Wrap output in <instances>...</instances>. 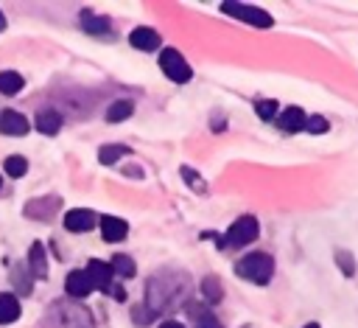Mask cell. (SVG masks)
I'll return each mask as SVG.
<instances>
[{
	"instance_id": "1",
	"label": "cell",
	"mask_w": 358,
	"mask_h": 328,
	"mask_svg": "<svg viewBox=\"0 0 358 328\" xmlns=\"http://www.w3.org/2000/svg\"><path fill=\"white\" fill-rule=\"evenodd\" d=\"M190 292V280L182 272H157L148 283H145V308L159 317L165 311H173Z\"/></svg>"
},
{
	"instance_id": "2",
	"label": "cell",
	"mask_w": 358,
	"mask_h": 328,
	"mask_svg": "<svg viewBox=\"0 0 358 328\" xmlns=\"http://www.w3.org/2000/svg\"><path fill=\"white\" fill-rule=\"evenodd\" d=\"M48 328H92V314L78 300H59L45 311Z\"/></svg>"
},
{
	"instance_id": "3",
	"label": "cell",
	"mask_w": 358,
	"mask_h": 328,
	"mask_svg": "<svg viewBox=\"0 0 358 328\" xmlns=\"http://www.w3.org/2000/svg\"><path fill=\"white\" fill-rule=\"evenodd\" d=\"M235 272L243 278V280H252V283H268L271 280V275H274V261H271V255H266V252H249L246 258H241L238 264H235Z\"/></svg>"
},
{
	"instance_id": "4",
	"label": "cell",
	"mask_w": 358,
	"mask_h": 328,
	"mask_svg": "<svg viewBox=\"0 0 358 328\" xmlns=\"http://www.w3.org/2000/svg\"><path fill=\"white\" fill-rule=\"evenodd\" d=\"M257 235H260V221H257L255 216H241V219H235V221L229 224L227 235H224L218 244H221V247H246V244H252Z\"/></svg>"
},
{
	"instance_id": "5",
	"label": "cell",
	"mask_w": 358,
	"mask_h": 328,
	"mask_svg": "<svg viewBox=\"0 0 358 328\" xmlns=\"http://www.w3.org/2000/svg\"><path fill=\"white\" fill-rule=\"evenodd\" d=\"M221 11L229 14V17H235V20L249 22V25H257V28H271L274 25V20H271L268 11H263L257 6H249V3H221Z\"/></svg>"
},
{
	"instance_id": "6",
	"label": "cell",
	"mask_w": 358,
	"mask_h": 328,
	"mask_svg": "<svg viewBox=\"0 0 358 328\" xmlns=\"http://www.w3.org/2000/svg\"><path fill=\"white\" fill-rule=\"evenodd\" d=\"M159 67H162V73H165L171 81H176V84H185V81H190V76H193L190 64L185 62V56H182L176 48H162V53H159Z\"/></svg>"
},
{
	"instance_id": "7",
	"label": "cell",
	"mask_w": 358,
	"mask_h": 328,
	"mask_svg": "<svg viewBox=\"0 0 358 328\" xmlns=\"http://www.w3.org/2000/svg\"><path fill=\"white\" fill-rule=\"evenodd\" d=\"M59 205H62V199L59 196H39V199H31L28 205H25V216L28 219H53L56 216V210H59Z\"/></svg>"
},
{
	"instance_id": "8",
	"label": "cell",
	"mask_w": 358,
	"mask_h": 328,
	"mask_svg": "<svg viewBox=\"0 0 358 328\" xmlns=\"http://www.w3.org/2000/svg\"><path fill=\"white\" fill-rule=\"evenodd\" d=\"M92 289H95V286H92L90 275H87V269H73V272L67 275V280H64V292L70 294V300H84Z\"/></svg>"
},
{
	"instance_id": "9",
	"label": "cell",
	"mask_w": 358,
	"mask_h": 328,
	"mask_svg": "<svg viewBox=\"0 0 358 328\" xmlns=\"http://www.w3.org/2000/svg\"><path fill=\"white\" fill-rule=\"evenodd\" d=\"M31 123L22 112H14V109H0V132L3 135H11V137H20V135H28Z\"/></svg>"
},
{
	"instance_id": "10",
	"label": "cell",
	"mask_w": 358,
	"mask_h": 328,
	"mask_svg": "<svg viewBox=\"0 0 358 328\" xmlns=\"http://www.w3.org/2000/svg\"><path fill=\"white\" fill-rule=\"evenodd\" d=\"M87 275H90V280H92V286H95V289L112 292V278H115V272H112V266H109L106 261L92 258V261L87 264Z\"/></svg>"
},
{
	"instance_id": "11",
	"label": "cell",
	"mask_w": 358,
	"mask_h": 328,
	"mask_svg": "<svg viewBox=\"0 0 358 328\" xmlns=\"http://www.w3.org/2000/svg\"><path fill=\"white\" fill-rule=\"evenodd\" d=\"M64 227L70 233H87L95 227V213L92 210H84V207H76V210H67L64 213Z\"/></svg>"
},
{
	"instance_id": "12",
	"label": "cell",
	"mask_w": 358,
	"mask_h": 328,
	"mask_svg": "<svg viewBox=\"0 0 358 328\" xmlns=\"http://www.w3.org/2000/svg\"><path fill=\"white\" fill-rule=\"evenodd\" d=\"M28 275L36 278V280L48 278V258H45V247L39 241H34L31 250H28Z\"/></svg>"
},
{
	"instance_id": "13",
	"label": "cell",
	"mask_w": 358,
	"mask_h": 328,
	"mask_svg": "<svg viewBox=\"0 0 358 328\" xmlns=\"http://www.w3.org/2000/svg\"><path fill=\"white\" fill-rule=\"evenodd\" d=\"M129 42H131V48H137V50H157L159 45H162V39H159V34L154 31V28H134L131 34H129Z\"/></svg>"
},
{
	"instance_id": "14",
	"label": "cell",
	"mask_w": 358,
	"mask_h": 328,
	"mask_svg": "<svg viewBox=\"0 0 358 328\" xmlns=\"http://www.w3.org/2000/svg\"><path fill=\"white\" fill-rule=\"evenodd\" d=\"M101 235H103L109 244L123 241V238L129 235V224H126L123 219H117V216H101Z\"/></svg>"
},
{
	"instance_id": "15",
	"label": "cell",
	"mask_w": 358,
	"mask_h": 328,
	"mask_svg": "<svg viewBox=\"0 0 358 328\" xmlns=\"http://www.w3.org/2000/svg\"><path fill=\"white\" fill-rule=\"evenodd\" d=\"M305 118L308 115L299 107H285L282 112H277V123H280L282 132H299V129H305Z\"/></svg>"
},
{
	"instance_id": "16",
	"label": "cell",
	"mask_w": 358,
	"mask_h": 328,
	"mask_svg": "<svg viewBox=\"0 0 358 328\" xmlns=\"http://www.w3.org/2000/svg\"><path fill=\"white\" fill-rule=\"evenodd\" d=\"M36 129H39L42 135H56V132L62 129V115H59L56 109H42V112L36 115Z\"/></svg>"
},
{
	"instance_id": "17",
	"label": "cell",
	"mask_w": 358,
	"mask_h": 328,
	"mask_svg": "<svg viewBox=\"0 0 358 328\" xmlns=\"http://www.w3.org/2000/svg\"><path fill=\"white\" fill-rule=\"evenodd\" d=\"M17 317H20V300H17L14 294L3 292V294H0V325L14 322Z\"/></svg>"
},
{
	"instance_id": "18",
	"label": "cell",
	"mask_w": 358,
	"mask_h": 328,
	"mask_svg": "<svg viewBox=\"0 0 358 328\" xmlns=\"http://www.w3.org/2000/svg\"><path fill=\"white\" fill-rule=\"evenodd\" d=\"M25 87V78L17 70H0V93L3 95H17Z\"/></svg>"
},
{
	"instance_id": "19",
	"label": "cell",
	"mask_w": 358,
	"mask_h": 328,
	"mask_svg": "<svg viewBox=\"0 0 358 328\" xmlns=\"http://www.w3.org/2000/svg\"><path fill=\"white\" fill-rule=\"evenodd\" d=\"M131 112H134V104L120 98V101H115V104L106 109V121H109V123H120V121L131 118Z\"/></svg>"
},
{
	"instance_id": "20",
	"label": "cell",
	"mask_w": 358,
	"mask_h": 328,
	"mask_svg": "<svg viewBox=\"0 0 358 328\" xmlns=\"http://www.w3.org/2000/svg\"><path fill=\"white\" fill-rule=\"evenodd\" d=\"M126 154H131L129 146H101V149H98V160H101L103 165H112V163L123 160Z\"/></svg>"
},
{
	"instance_id": "21",
	"label": "cell",
	"mask_w": 358,
	"mask_h": 328,
	"mask_svg": "<svg viewBox=\"0 0 358 328\" xmlns=\"http://www.w3.org/2000/svg\"><path fill=\"white\" fill-rule=\"evenodd\" d=\"M112 272L117 275V278H134V272H137V266H134V261L129 258V255H123V252H117L115 258H112Z\"/></svg>"
},
{
	"instance_id": "22",
	"label": "cell",
	"mask_w": 358,
	"mask_h": 328,
	"mask_svg": "<svg viewBox=\"0 0 358 328\" xmlns=\"http://www.w3.org/2000/svg\"><path fill=\"white\" fill-rule=\"evenodd\" d=\"M201 294H204L207 303H218V300L224 297L221 280H218V278H204V280H201Z\"/></svg>"
},
{
	"instance_id": "23",
	"label": "cell",
	"mask_w": 358,
	"mask_h": 328,
	"mask_svg": "<svg viewBox=\"0 0 358 328\" xmlns=\"http://www.w3.org/2000/svg\"><path fill=\"white\" fill-rule=\"evenodd\" d=\"M81 22H84V28L90 34H109V20L106 17H92L90 11H84L81 14Z\"/></svg>"
},
{
	"instance_id": "24",
	"label": "cell",
	"mask_w": 358,
	"mask_h": 328,
	"mask_svg": "<svg viewBox=\"0 0 358 328\" xmlns=\"http://www.w3.org/2000/svg\"><path fill=\"white\" fill-rule=\"evenodd\" d=\"M3 168H6L8 177H22V174L28 171V160H25L22 154H11V157H6Z\"/></svg>"
},
{
	"instance_id": "25",
	"label": "cell",
	"mask_w": 358,
	"mask_h": 328,
	"mask_svg": "<svg viewBox=\"0 0 358 328\" xmlns=\"http://www.w3.org/2000/svg\"><path fill=\"white\" fill-rule=\"evenodd\" d=\"M190 311L196 314V317H193L196 328H224V325H221L210 311H204V308H193V306H190Z\"/></svg>"
},
{
	"instance_id": "26",
	"label": "cell",
	"mask_w": 358,
	"mask_h": 328,
	"mask_svg": "<svg viewBox=\"0 0 358 328\" xmlns=\"http://www.w3.org/2000/svg\"><path fill=\"white\" fill-rule=\"evenodd\" d=\"M305 129H308V132H313V135H319V132H327V129H330V123H327V118H324V115H308V118H305Z\"/></svg>"
},
{
	"instance_id": "27",
	"label": "cell",
	"mask_w": 358,
	"mask_h": 328,
	"mask_svg": "<svg viewBox=\"0 0 358 328\" xmlns=\"http://www.w3.org/2000/svg\"><path fill=\"white\" fill-rule=\"evenodd\" d=\"M336 261H338V266H341V272H344V275H355V261H352V255H350V252L336 250Z\"/></svg>"
},
{
	"instance_id": "28",
	"label": "cell",
	"mask_w": 358,
	"mask_h": 328,
	"mask_svg": "<svg viewBox=\"0 0 358 328\" xmlns=\"http://www.w3.org/2000/svg\"><path fill=\"white\" fill-rule=\"evenodd\" d=\"M255 109H257V115H260L263 121H271V118L277 115V101H257Z\"/></svg>"
},
{
	"instance_id": "29",
	"label": "cell",
	"mask_w": 358,
	"mask_h": 328,
	"mask_svg": "<svg viewBox=\"0 0 358 328\" xmlns=\"http://www.w3.org/2000/svg\"><path fill=\"white\" fill-rule=\"evenodd\" d=\"M182 177H185V179H187V185H193L196 191H204V185H201V179H199V174H196V171H190L187 165L182 168Z\"/></svg>"
},
{
	"instance_id": "30",
	"label": "cell",
	"mask_w": 358,
	"mask_h": 328,
	"mask_svg": "<svg viewBox=\"0 0 358 328\" xmlns=\"http://www.w3.org/2000/svg\"><path fill=\"white\" fill-rule=\"evenodd\" d=\"M159 328H185V325H182V322H176V320H165Z\"/></svg>"
},
{
	"instance_id": "31",
	"label": "cell",
	"mask_w": 358,
	"mask_h": 328,
	"mask_svg": "<svg viewBox=\"0 0 358 328\" xmlns=\"http://www.w3.org/2000/svg\"><path fill=\"white\" fill-rule=\"evenodd\" d=\"M6 28V17H3V11H0V31Z\"/></svg>"
},
{
	"instance_id": "32",
	"label": "cell",
	"mask_w": 358,
	"mask_h": 328,
	"mask_svg": "<svg viewBox=\"0 0 358 328\" xmlns=\"http://www.w3.org/2000/svg\"><path fill=\"white\" fill-rule=\"evenodd\" d=\"M302 328H319V325H316V322H308V325H302Z\"/></svg>"
}]
</instances>
